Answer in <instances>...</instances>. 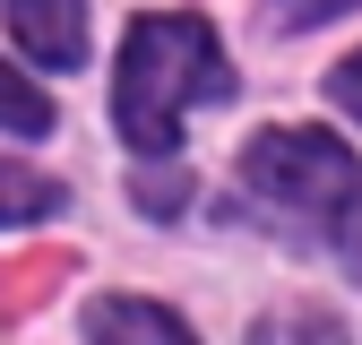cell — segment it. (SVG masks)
<instances>
[{"label": "cell", "instance_id": "6da1fadb", "mask_svg": "<svg viewBox=\"0 0 362 345\" xmlns=\"http://www.w3.org/2000/svg\"><path fill=\"white\" fill-rule=\"evenodd\" d=\"M233 95V69H224L216 35L199 18H139L121 43L112 69V121L139 156H173L181 147V112Z\"/></svg>", "mask_w": 362, "mask_h": 345}, {"label": "cell", "instance_id": "7a4b0ae2", "mask_svg": "<svg viewBox=\"0 0 362 345\" xmlns=\"http://www.w3.org/2000/svg\"><path fill=\"white\" fill-rule=\"evenodd\" d=\"M242 182L259 199L293 207L302 225L345 233L354 259H362V164H354L345 139H328V129H259L242 147Z\"/></svg>", "mask_w": 362, "mask_h": 345}, {"label": "cell", "instance_id": "3957f363", "mask_svg": "<svg viewBox=\"0 0 362 345\" xmlns=\"http://www.w3.org/2000/svg\"><path fill=\"white\" fill-rule=\"evenodd\" d=\"M9 9V35L43 69H78L86 61V0H0Z\"/></svg>", "mask_w": 362, "mask_h": 345}, {"label": "cell", "instance_id": "277c9868", "mask_svg": "<svg viewBox=\"0 0 362 345\" xmlns=\"http://www.w3.org/2000/svg\"><path fill=\"white\" fill-rule=\"evenodd\" d=\"M86 337L95 345H199L164 302H139V293H104L95 311H86Z\"/></svg>", "mask_w": 362, "mask_h": 345}, {"label": "cell", "instance_id": "5b68a950", "mask_svg": "<svg viewBox=\"0 0 362 345\" xmlns=\"http://www.w3.org/2000/svg\"><path fill=\"white\" fill-rule=\"evenodd\" d=\"M52 207H61V182H43V172L0 156V225H35V216H52Z\"/></svg>", "mask_w": 362, "mask_h": 345}, {"label": "cell", "instance_id": "8992f818", "mask_svg": "<svg viewBox=\"0 0 362 345\" xmlns=\"http://www.w3.org/2000/svg\"><path fill=\"white\" fill-rule=\"evenodd\" d=\"M0 129H18V139H43V129H52V104H43V86H26L9 61H0Z\"/></svg>", "mask_w": 362, "mask_h": 345}, {"label": "cell", "instance_id": "52a82bcc", "mask_svg": "<svg viewBox=\"0 0 362 345\" xmlns=\"http://www.w3.org/2000/svg\"><path fill=\"white\" fill-rule=\"evenodd\" d=\"M259 345H345V328L320 320V311H285V320H267V328H259Z\"/></svg>", "mask_w": 362, "mask_h": 345}, {"label": "cell", "instance_id": "ba28073f", "mask_svg": "<svg viewBox=\"0 0 362 345\" xmlns=\"http://www.w3.org/2000/svg\"><path fill=\"white\" fill-rule=\"evenodd\" d=\"M181 199H190V172H164V164H156V172H139V207H156V216H173Z\"/></svg>", "mask_w": 362, "mask_h": 345}, {"label": "cell", "instance_id": "9c48e42d", "mask_svg": "<svg viewBox=\"0 0 362 345\" xmlns=\"http://www.w3.org/2000/svg\"><path fill=\"white\" fill-rule=\"evenodd\" d=\"M345 9H362V0H267L276 26H320V18H345Z\"/></svg>", "mask_w": 362, "mask_h": 345}, {"label": "cell", "instance_id": "30bf717a", "mask_svg": "<svg viewBox=\"0 0 362 345\" xmlns=\"http://www.w3.org/2000/svg\"><path fill=\"white\" fill-rule=\"evenodd\" d=\"M328 104H337V112H354V121H362V52H345V61H337V69H328Z\"/></svg>", "mask_w": 362, "mask_h": 345}]
</instances>
